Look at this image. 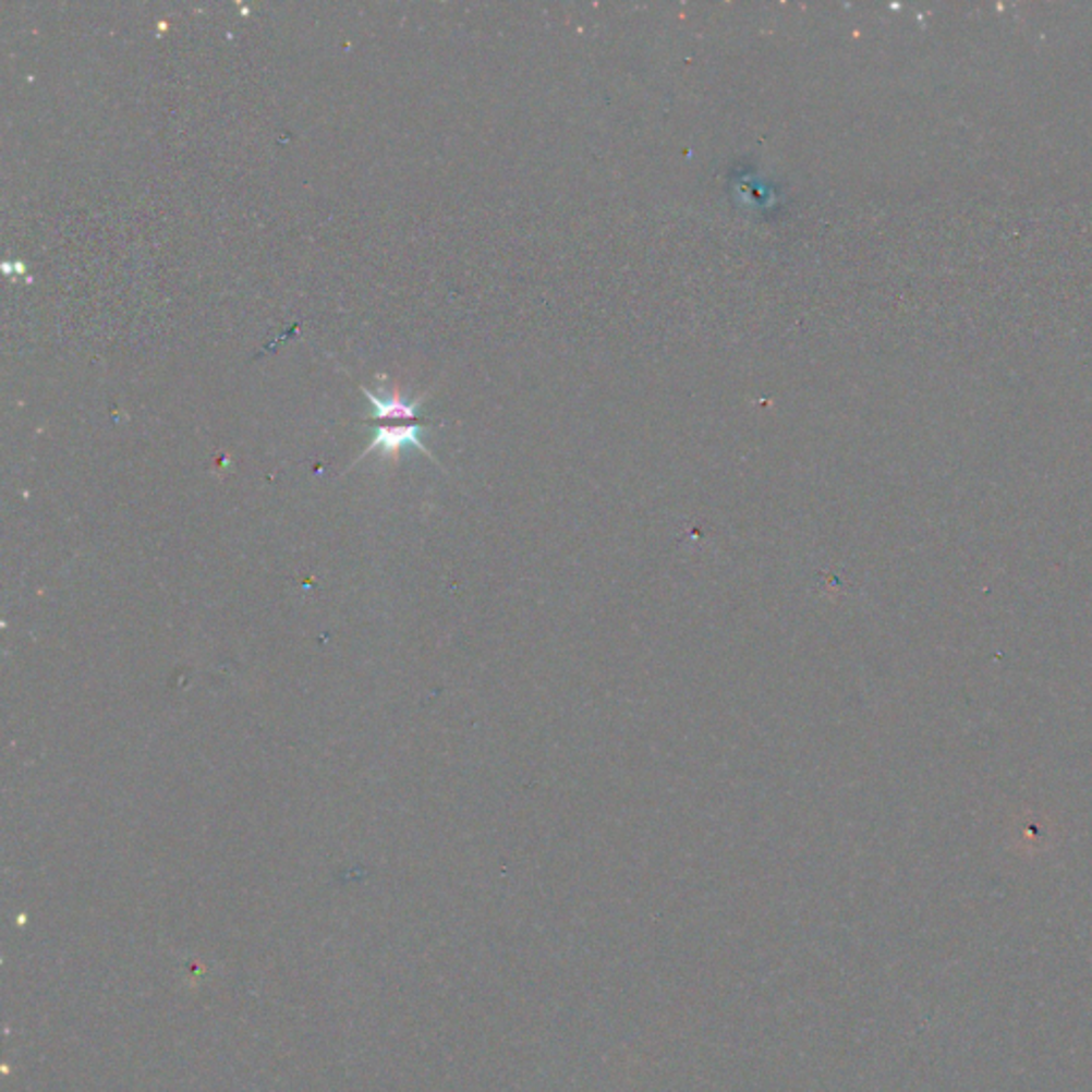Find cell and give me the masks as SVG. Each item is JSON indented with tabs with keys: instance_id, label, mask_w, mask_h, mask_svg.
Here are the masks:
<instances>
[{
	"instance_id": "obj_1",
	"label": "cell",
	"mask_w": 1092,
	"mask_h": 1092,
	"mask_svg": "<svg viewBox=\"0 0 1092 1092\" xmlns=\"http://www.w3.org/2000/svg\"><path fill=\"white\" fill-rule=\"evenodd\" d=\"M421 434H423L421 421H416V423H403V425H383V427H376L374 434H372L369 447L365 448V452L359 454L356 461L365 459L374 450H378L383 457L398 459L399 452L408 447L418 448L421 452H425L427 457L434 459V454L429 452V448L423 445Z\"/></svg>"
},
{
	"instance_id": "obj_2",
	"label": "cell",
	"mask_w": 1092,
	"mask_h": 1092,
	"mask_svg": "<svg viewBox=\"0 0 1092 1092\" xmlns=\"http://www.w3.org/2000/svg\"><path fill=\"white\" fill-rule=\"evenodd\" d=\"M365 396L369 399L372 403V418L376 421H408V423H416L418 421V408L421 403L427 399V393L421 396L414 401H405L401 398L398 389L389 391L387 398H378L374 391L369 389H363Z\"/></svg>"
}]
</instances>
